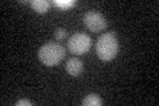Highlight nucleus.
<instances>
[{
  "mask_svg": "<svg viewBox=\"0 0 159 106\" xmlns=\"http://www.w3.org/2000/svg\"><path fill=\"white\" fill-rule=\"evenodd\" d=\"M119 49L118 40L114 33H103L98 37L96 44V52L97 56L102 61H110L117 56Z\"/></svg>",
  "mask_w": 159,
  "mask_h": 106,
  "instance_id": "1",
  "label": "nucleus"
},
{
  "mask_svg": "<svg viewBox=\"0 0 159 106\" xmlns=\"http://www.w3.org/2000/svg\"><path fill=\"white\" fill-rule=\"evenodd\" d=\"M65 57V48L58 43H47L39 50V60L47 67H54Z\"/></svg>",
  "mask_w": 159,
  "mask_h": 106,
  "instance_id": "2",
  "label": "nucleus"
},
{
  "mask_svg": "<svg viewBox=\"0 0 159 106\" xmlns=\"http://www.w3.org/2000/svg\"><path fill=\"white\" fill-rule=\"evenodd\" d=\"M92 45V39L86 33L77 32L69 37L68 41V48L73 54H85Z\"/></svg>",
  "mask_w": 159,
  "mask_h": 106,
  "instance_id": "3",
  "label": "nucleus"
},
{
  "mask_svg": "<svg viewBox=\"0 0 159 106\" xmlns=\"http://www.w3.org/2000/svg\"><path fill=\"white\" fill-rule=\"evenodd\" d=\"M84 24H85V27L89 29V31L94 32V33L102 32L107 25L105 16L101 15L99 12H97V11L86 12L85 16H84Z\"/></svg>",
  "mask_w": 159,
  "mask_h": 106,
  "instance_id": "4",
  "label": "nucleus"
},
{
  "mask_svg": "<svg viewBox=\"0 0 159 106\" xmlns=\"http://www.w3.org/2000/svg\"><path fill=\"white\" fill-rule=\"evenodd\" d=\"M65 69H66L68 74H70L72 77H78L84 70V62L77 57H72L66 61Z\"/></svg>",
  "mask_w": 159,
  "mask_h": 106,
  "instance_id": "5",
  "label": "nucleus"
},
{
  "mask_svg": "<svg viewBox=\"0 0 159 106\" xmlns=\"http://www.w3.org/2000/svg\"><path fill=\"white\" fill-rule=\"evenodd\" d=\"M31 7L33 8V11H36L37 13H45L51 8V3L47 0H32Z\"/></svg>",
  "mask_w": 159,
  "mask_h": 106,
  "instance_id": "6",
  "label": "nucleus"
},
{
  "mask_svg": "<svg viewBox=\"0 0 159 106\" xmlns=\"http://www.w3.org/2000/svg\"><path fill=\"white\" fill-rule=\"evenodd\" d=\"M102 104H103L102 98L99 97L98 94H96V93L88 94L86 97L84 98V101H82V105L84 106H99V105H102Z\"/></svg>",
  "mask_w": 159,
  "mask_h": 106,
  "instance_id": "7",
  "label": "nucleus"
},
{
  "mask_svg": "<svg viewBox=\"0 0 159 106\" xmlns=\"http://www.w3.org/2000/svg\"><path fill=\"white\" fill-rule=\"evenodd\" d=\"M53 4L61 9H66V8L73 7L74 4H76V2H74V0H54Z\"/></svg>",
  "mask_w": 159,
  "mask_h": 106,
  "instance_id": "8",
  "label": "nucleus"
},
{
  "mask_svg": "<svg viewBox=\"0 0 159 106\" xmlns=\"http://www.w3.org/2000/svg\"><path fill=\"white\" fill-rule=\"evenodd\" d=\"M54 37L57 40H62L66 37V31L64 28H57L56 31H54Z\"/></svg>",
  "mask_w": 159,
  "mask_h": 106,
  "instance_id": "9",
  "label": "nucleus"
},
{
  "mask_svg": "<svg viewBox=\"0 0 159 106\" xmlns=\"http://www.w3.org/2000/svg\"><path fill=\"white\" fill-rule=\"evenodd\" d=\"M23 105H28V106H31L32 105V101H29V99H20L16 102V106H23Z\"/></svg>",
  "mask_w": 159,
  "mask_h": 106,
  "instance_id": "10",
  "label": "nucleus"
}]
</instances>
